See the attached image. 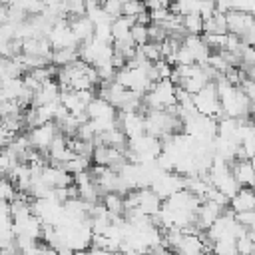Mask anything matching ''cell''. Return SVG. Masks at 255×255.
Wrapping results in <instances>:
<instances>
[{"label": "cell", "mask_w": 255, "mask_h": 255, "mask_svg": "<svg viewBox=\"0 0 255 255\" xmlns=\"http://www.w3.org/2000/svg\"><path fill=\"white\" fill-rule=\"evenodd\" d=\"M56 135H58V128H56L54 122H48V124L38 126V128L28 131V139H30L32 149H36L42 155H46V151H48V147H50V143L54 141Z\"/></svg>", "instance_id": "6da1fadb"}, {"label": "cell", "mask_w": 255, "mask_h": 255, "mask_svg": "<svg viewBox=\"0 0 255 255\" xmlns=\"http://www.w3.org/2000/svg\"><path fill=\"white\" fill-rule=\"evenodd\" d=\"M225 24H227V32L235 36H241L247 28H255V20L251 14H241L235 10H229L225 14Z\"/></svg>", "instance_id": "7a4b0ae2"}, {"label": "cell", "mask_w": 255, "mask_h": 255, "mask_svg": "<svg viewBox=\"0 0 255 255\" xmlns=\"http://www.w3.org/2000/svg\"><path fill=\"white\" fill-rule=\"evenodd\" d=\"M68 28L72 32V36L76 38L78 44L90 42L94 38V24L86 18V16H78V18H68Z\"/></svg>", "instance_id": "3957f363"}, {"label": "cell", "mask_w": 255, "mask_h": 255, "mask_svg": "<svg viewBox=\"0 0 255 255\" xmlns=\"http://www.w3.org/2000/svg\"><path fill=\"white\" fill-rule=\"evenodd\" d=\"M229 169H231V175L239 187H251L253 185L255 173H253V165L249 159H241V161L235 159L229 163Z\"/></svg>", "instance_id": "277c9868"}, {"label": "cell", "mask_w": 255, "mask_h": 255, "mask_svg": "<svg viewBox=\"0 0 255 255\" xmlns=\"http://www.w3.org/2000/svg\"><path fill=\"white\" fill-rule=\"evenodd\" d=\"M229 207L233 213L255 211V195L251 187H239V191L229 199Z\"/></svg>", "instance_id": "5b68a950"}, {"label": "cell", "mask_w": 255, "mask_h": 255, "mask_svg": "<svg viewBox=\"0 0 255 255\" xmlns=\"http://www.w3.org/2000/svg\"><path fill=\"white\" fill-rule=\"evenodd\" d=\"M86 116H88L90 122H92V120H114V118H116V110H114L108 102H104V100H100V98H94V100L86 106Z\"/></svg>", "instance_id": "8992f818"}, {"label": "cell", "mask_w": 255, "mask_h": 255, "mask_svg": "<svg viewBox=\"0 0 255 255\" xmlns=\"http://www.w3.org/2000/svg\"><path fill=\"white\" fill-rule=\"evenodd\" d=\"M201 34H213V36H223V34H227L225 14L213 12L207 20H203V32H201Z\"/></svg>", "instance_id": "52a82bcc"}, {"label": "cell", "mask_w": 255, "mask_h": 255, "mask_svg": "<svg viewBox=\"0 0 255 255\" xmlns=\"http://www.w3.org/2000/svg\"><path fill=\"white\" fill-rule=\"evenodd\" d=\"M78 60V48H62V50H52L50 62L54 68H64L70 66Z\"/></svg>", "instance_id": "ba28073f"}, {"label": "cell", "mask_w": 255, "mask_h": 255, "mask_svg": "<svg viewBox=\"0 0 255 255\" xmlns=\"http://www.w3.org/2000/svg\"><path fill=\"white\" fill-rule=\"evenodd\" d=\"M135 24L133 18H126V16H120L116 20H112L110 24V32H112V42L114 40H122V38H128L129 36V28Z\"/></svg>", "instance_id": "9c48e42d"}, {"label": "cell", "mask_w": 255, "mask_h": 255, "mask_svg": "<svg viewBox=\"0 0 255 255\" xmlns=\"http://www.w3.org/2000/svg\"><path fill=\"white\" fill-rule=\"evenodd\" d=\"M102 205L106 207L110 217H122L124 215V197L118 193H106L102 197Z\"/></svg>", "instance_id": "30bf717a"}, {"label": "cell", "mask_w": 255, "mask_h": 255, "mask_svg": "<svg viewBox=\"0 0 255 255\" xmlns=\"http://www.w3.org/2000/svg\"><path fill=\"white\" fill-rule=\"evenodd\" d=\"M181 28L189 36H201V32H203V20H201V16L197 12L187 14V16L181 18Z\"/></svg>", "instance_id": "8fae6325"}, {"label": "cell", "mask_w": 255, "mask_h": 255, "mask_svg": "<svg viewBox=\"0 0 255 255\" xmlns=\"http://www.w3.org/2000/svg\"><path fill=\"white\" fill-rule=\"evenodd\" d=\"M143 12H145L143 2H135V0L122 2V16H126V18H133L135 20V16H139Z\"/></svg>", "instance_id": "7c38bea8"}, {"label": "cell", "mask_w": 255, "mask_h": 255, "mask_svg": "<svg viewBox=\"0 0 255 255\" xmlns=\"http://www.w3.org/2000/svg\"><path fill=\"white\" fill-rule=\"evenodd\" d=\"M139 52H141V56L149 62V64H155V62H159L161 60V52H159V44H153V42H147V44H143V46H139L137 48Z\"/></svg>", "instance_id": "4fadbf2b"}, {"label": "cell", "mask_w": 255, "mask_h": 255, "mask_svg": "<svg viewBox=\"0 0 255 255\" xmlns=\"http://www.w3.org/2000/svg\"><path fill=\"white\" fill-rule=\"evenodd\" d=\"M129 38L131 42L135 44V48L147 44V26H139V24H133L129 28Z\"/></svg>", "instance_id": "5bb4252c"}, {"label": "cell", "mask_w": 255, "mask_h": 255, "mask_svg": "<svg viewBox=\"0 0 255 255\" xmlns=\"http://www.w3.org/2000/svg\"><path fill=\"white\" fill-rule=\"evenodd\" d=\"M233 219L237 225H241L243 229L251 231L255 227V211H241V213H233Z\"/></svg>", "instance_id": "9a60e30c"}, {"label": "cell", "mask_w": 255, "mask_h": 255, "mask_svg": "<svg viewBox=\"0 0 255 255\" xmlns=\"http://www.w3.org/2000/svg\"><path fill=\"white\" fill-rule=\"evenodd\" d=\"M102 10H104V14H106L110 20H116V18L122 16V2H120V0L104 2V4H102Z\"/></svg>", "instance_id": "2e32d148"}, {"label": "cell", "mask_w": 255, "mask_h": 255, "mask_svg": "<svg viewBox=\"0 0 255 255\" xmlns=\"http://www.w3.org/2000/svg\"><path fill=\"white\" fill-rule=\"evenodd\" d=\"M153 68H155L159 80H169V76H171V68H173V66H169L165 60H159V62L153 64Z\"/></svg>", "instance_id": "e0dca14e"}, {"label": "cell", "mask_w": 255, "mask_h": 255, "mask_svg": "<svg viewBox=\"0 0 255 255\" xmlns=\"http://www.w3.org/2000/svg\"><path fill=\"white\" fill-rule=\"evenodd\" d=\"M237 90H239V92H241V94H243V96H245L247 100H251V102H253V98H255V88H253V80H247V78H245V80H243V82L239 84V88H237Z\"/></svg>", "instance_id": "ac0fdd59"}, {"label": "cell", "mask_w": 255, "mask_h": 255, "mask_svg": "<svg viewBox=\"0 0 255 255\" xmlns=\"http://www.w3.org/2000/svg\"><path fill=\"white\" fill-rule=\"evenodd\" d=\"M143 6H145V10H147V12H155V10H161V8H167L169 4H167L165 0H153V2H145Z\"/></svg>", "instance_id": "d6986e66"}]
</instances>
